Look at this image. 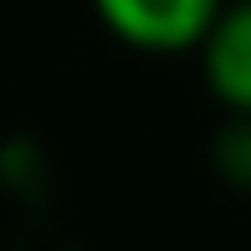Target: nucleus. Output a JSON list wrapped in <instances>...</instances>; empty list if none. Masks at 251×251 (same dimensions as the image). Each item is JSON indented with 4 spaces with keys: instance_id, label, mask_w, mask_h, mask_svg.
Here are the masks:
<instances>
[{
    "instance_id": "nucleus-3",
    "label": "nucleus",
    "mask_w": 251,
    "mask_h": 251,
    "mask_svg": "<svg viewBox=\"0 0 251 251\" xmlns=\"http://www.w3.org/2000/svg\"><path fill=\"white\" fill-rule=\"evenodd\" d=\"M210 164L226 185L251 190V113H231L226 118V128L210 144Z\"/></svg>"
},
{
    "instance_id": "nucleus-1",
    "label": "nucleus",
    "mask_w": 251,
    "mask_h": 251,
    "mask_svg": "<svg viewBox=\"0 0 251 251\" xmlns=\"http://www.w3.org/2000/svg\"><path fill=\"white\" fill-rule=\"evenodd\" d=\"M93 10L123 47L149 56H175L200 47L221 0H93Z\"/></svg>"
},
{
    "instance_id": "nucleus-2",
    "label": "nucleus",
    "mask_w": 251,
    "mask_h": 251,
    "mask_svg": "<svg viewBox=\"0 0 251 251\" xmlns=\"http://www.w3.org/2000/svg\"><path fill=\"white\" fill-rule=\"evenodd\" d=\"M195 56L210 98L226 113H251V0H221Z\"/></svg>"
}]
</instances>
